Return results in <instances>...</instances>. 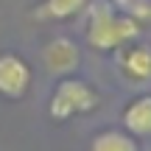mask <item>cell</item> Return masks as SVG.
<instances>
[{"label":"cell","instance_id":"ba28073f","mask_svg":"<svg viewBox=\"0 0 151 151\" xmlns=\"http://www.w3.org/2000/svg\"><path fill=\"white\" fill-rule=\"evenodd\" d=\"M87 151H140V140L126 134L123 129L109 126V129H101L92 134Z\"/></svg>","mask_w":151,"mask_h":151},{"label":"cell","instance_id":"5b68a950","mask_svg":"<svg viewBox=\"0 0 151 151\" xmlns=\"http://www.w3.org/2000/svg\"><path fill=\"white\" fill-rule=\"evenodd\" d=\"M42 62L50 73H56L59 78L65 76H76L81 65V48L73 42L70 37H53L42 48Z\"/></svg>","mask_w":151,"mask_h":151},{"label":"cell","instance_id":"3957f363","mask_svg":"<svg viewBox=\"0 0 151 151\" xmlns=\"http://www.w3.org/2000/svg\"><path fill=\"white\" fill-rule=\"evenodd\" d=\"M34 84V70L28 65V59H22L20 53H0V95L9 101H22L28 95Z\"/></svg>","mask_w":151,"mask_h":151},{"label":"cell","instance_id":"6da1fadb","mask_svg":"<svg viewBox=\"0 0 151 151\" xmlns=\"http://www.w3.org/2000/svg\"><path fill=\"white\" fill-rule=\"evenodd\" d=\"M87 42L92 45L101 53L109 50H120L123 45L140 39V20L123 14V11H115V6L109 0H90L87 3Z\"/></svg>","mask_w":151,"mask_h":151},{"label":"cell","instance_id":"7a4b0ae2","mask_svg":"<svg viewBox=\"0 0 151 151\" xmlns=\"http://www.w3.org/2000/svg\"><path fill=\"white\" fill-rule=\"evenodd\" d=\"M98 106H101L98 87L90 84L87 78H81V76H65V78H59L53 92H50V98H48V115L56 123L90 115Z\"/></svg>","mask_w":151,"mask_h":151},{"label":"cell","instance_id":"52a82bcc","mask_svg":"<svg viewBox=\"0 0 151 151\" xmlns=\"http://www.w3.org/2000/svg\"><path fill=\"white\" fill-rule=\"evenodd\" d=\"M90 0H39L31 9V17L39 22H56V20H70L81 14Z\"/></svg>","mask_w":151,"mask_h":151},{"label":"cell","instance_id":"8992f818","mask_svg":"<svg viewBox=\"0 0 151 151\" xmlns=\"http://www.w3.org/2000/svg\"><path fill=\"white\" fill-rule=\"evenodd\" d=\"M120 129L126 134L137 137V140H148L151 137V92L129 98L120 109Z\"/></svg>","mask_w":151,"mask_h":151},{"label":"cell","instance_id":"277c9868","mask_svg":"<svg viewBox=\"0 0 151 151\" xmlns=\"http://www.w3.org/2000/svg\"><path fill=\"white\" fill-rule=\"evenodd\" d=\"M115 62H118V70L126 81L132 84H146L151 81V45L148 42H134L123 45L120 50H115Z\"/></svg>","mask_w":151,"mask_h":151}]
</instances>
